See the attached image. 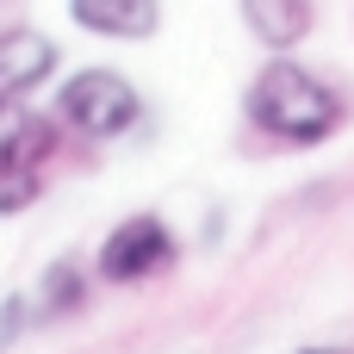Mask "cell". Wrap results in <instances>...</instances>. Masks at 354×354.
Listing matches in <instances>:
<instances>
[{"instance_id": "3", "label": "cell", "mask_w": 354, "mask_h": 354, "mask_svg": "<svg viewBox=\"0 0 354 354\" xmlns=\"http://www.w3.org/2000/svg\"><path fill=\"white\" fill-rule=\"evenodd\" d=\"M168 261H174V236H168L162 218H124V224L100 243V280H112V286L156 280Z\"/></svg>"}, {"instance_id": "8", "label": "cell", "mask_w": 354, "mask_h": 354, "mask_svg": "<svg viewBox=\"0 0 354 354\" xmlns=\"http://www.w3.org/2000/svg\"><path fill=\"white\" fill-rule=\"evenodd\" d=\"M81 299H87V280H81V274H75L68 261L44 274V311H50V317H62V311H75Z\"/></svg>"}, {"instance_id": "6", "label": "cell", "mask_w": 354, "mask_h": 354, "mask_svg": "<svg viewBox=\"0 0 354 354\" xmlns=\"http://www.w3.org/2000/svg\"><path fill=\"white\" fill-rule=\"evenodd\" d=\"M75 25L81 31H100V37H149L156 31V0H68Z\"/></svg>"}, {"instance_id": "4", "label": "cell", "mask_w": 354, "mask_h": 354, "mask_svg": "<svg viewBox=\"0 0 354 354\" xmlns=\"http://www.w3.org/2000/svg\"><path fill=\"white\" fill-rule=\"evenodd\" d=\"M50 75H56V44L44 31H31V25L0 31V100H25Z\"/></svg>"}, {"instance_id": "7", "label": "cell", "mask_w": 354, "mask_h": 354, "mask_svg": "<svg viewBox=\"0 0 354 354\" xmlns=\"http://www.w3.org/2000/svg\"><path fill=\"white\" fill-rule=\"evenodd\" d=\"M243 19L268 50H286L311 31V0H243Z\"/></svg>"}, {"instance_id": "2", "label": "cell", "mask_w": 354, "mask_h": 354, "mask_svg": "<svg viewBox=\"0 0 354 354\" xmlns=\"http://www.w3.org/2000/svg\"><path fill=\"white\" fill-rule=\"evenodd\" d=\"M56 112H62V124H75V131H87V137H124V131L143 118V100H137V87H131L124 75H112V68H81V75L56 93Z\"/></svg>"}, {"instance_id": "11", "label": "cell", "mask_w": 354, "mask_h": 354, "mask_svg": "<svg viewBox=\"0 0 354 354\" xmlns=\"http://www.w3.org/2000/svg\"><path fill=\"white\" fill-rule=\"evenodd\" d=\"M299 354H348V348H299Z\"/></svg>"}, {"instance_id": "1", "label": "cell", "mask_w": 354, "mask_h": 354, "mask_svg": "<svg viewBox=\"0 0 354 354\" xmlns=\"http://www.w3.org/2000/svg\"><path fill=\"white\" fill-rule=\"evenodd\" d=\"M249 118H255V131H268L280 143H324L342 124V93L324 87L311 68L274 56L249 81Z\"/></svg>"}, {"instance_id": "10", "label": "cell", "mask_w": 354, "mask_h": 354, "mask_svg": "<svg viewBox=\"0 0 354 354\" xmlns=\"http://www.w3.org/2000/svg\"><path fill=\"white\" fill-rule=\"evenodd\" d=\"M19 311H25V305H19V299H12V305H6V311H0V342H12V336H19Z\"/></svg>"}, {"instance_id": "5", "label": "cell", "mask_w": 354, "mask_h": 354, "mask_svg": "<svg viewBox=\"0 0 354 354\" xmlns=\"http://www.w3.org/2000/svg\"><path fill=\"white\" fill-rule=\"evenodd\" d=\"M50 149H56L50 118L25 112L19 100H0V168H37Z\"/></svg>"}, {"instance_id": "9", "label": "cell", "mask_w": 354, "mask_h": 354, "mask_svg": "<svg viewBox=\"0 0 354 354\" xmlns=\"http://www.w3.org/2000/svg\"><path fill=\"white\" fill-rule=\"evenodd\" d=\"M37 193H44L37 168H0V218H6V212H25Z\"/></svg>"}]
</instances>
